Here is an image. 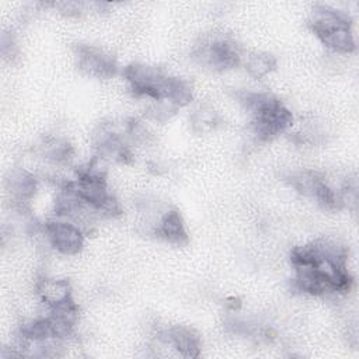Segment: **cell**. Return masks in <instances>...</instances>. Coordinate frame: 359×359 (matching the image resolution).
Segmentation results:
<instances>
[{"mask_svg": "<svg viewBox=\"0 0 359 359\" xmlns=\"http://www.w3.org/2000/svg\"><path fill=\"white\" fill-rule=\"evenodd\" d=\"M294 287L299 292L320 296L327 292H345L352 278L346 269V252L331 241H316L292 250Z\"/></svg>", "mask_w": 359, "mask_h": 359, "instance_id": "1", "label": "cell"}, {"mask_svg": "<svg viewBox=\"0 0 359 359\" xmlns=\"http://www.w3.org/2000/svg\"><path fill=\"white\" fill-rule=\"evenodd\" d=\"M123 76L135 95L167 102L175 108L187 105L192 98L191 86L187 81L167 76L154 66L132 63L123 69Z\"/></svg>", "mask_w": 359, "mask_h": 359, "instance_id": "2", "label": "cell"}, {"mask_svg": "<svg viewBox=\"0 0 359 359\" xmlns=\"http://www.w3.org/2000/svg\"><path fill=\"white\" fill-rule=\"evenodd\" d=\"M240 101L251 114L252 130L261 140L283 133L293 122L287 107L268 93H244Z\"/></svg>", "mask_w": 359, "mask_h": 359, "instance_id": "3", "label": "cell"}, {"mask_svg": "<svg viewBox=\"0 0 359 359\" xmlns=\"http://www.w3.org/2000/svg\"><path fill=\"white\" fill-rule=\"evenodd\" d=\"M310 27L316 36L335 52L351 53L356 48L351 18L344 11L317 4L313 8Z\"/></svg>", "mask_w": 359, "mask_h": 359, "instance_id": "4", "label": "cell"}, {"mask_svg": "<svg viewBox=\"0 0 359 359\" xmlns=\"http://www.w3.org/2000/svg\"><path fill=\"white\" fill-rule=\"evenodd\" d=\"M195 57L213 70H229L240 63L238 46L224 38H215L203 42L195 50Z\"/></svg>", "mask_w": 359, "mask_h": 359, "instance_id": "5", "label": "cell"}, {"mask_svg": "<svg viewBox=\"0 0 359 359\" xmlns=\"http://www.w3.org/2000/svg\"><path fill=\"white\" fill-rule=\"evenodd\" d=\"M287 181L300 194L311 196L325 208H337L338 205H341L338 194H335L327 185V182L316 172H311V171L294 172L287 178Z\"/></svg>", "mask_w": 359, "mask_h": 359, "instance_id": "6", "label": "cell"}, {"mask_svg": "<svg viewBox=\"0 0 359 359\" xmlns=\"http://www.w3.org/2000/svg\"><path fill=\"white\" fill-rule=\"evenodd\" d=\"M45 234L50 245L66 255L79 252L84 244L83 231L79 226L69 222L55 220L45 223Z\"/></svg>", "mask_w": 359, "mask_h": 359, "instance_id": "7", "label": "cell"}, {"mask_svg": "<svg viewBox=\"0 0 359 359\" xmlns=\"http://www.w3.org/2000/svg\"><path fill=\"white\" fill-rule=\"evenodd\" d=\"M76 57L79 67L97 79H108L118 70L115 59L95 46L79 45L76 48Z\"/></svg>", "mask_w": 359, "mask_h": 359, "instance_id": "8", "label": "cell"}, {"mask_svg": "<svg viewBox=\"0 0 359 359\" xmlns=\"http://www.w3.org/2000/svg\"><path fill=\"white\" fill-rule=\"evenodd\" d=\"M167 345L172 346L184 358H198L201 353V339L184 325H174L164 330L160 337Z\"/></svg>", "mask_w": 359, "mask_h": 359, "instance_id": "9", "label": "cell"}, {"mask_svg": "<svg viewBox=\"0 0 359 359\" xmlns=\"http://www.w3.org/2000/svg\"><path fill=\"white\" fill-rule=\"evenodd\" d=\"M156 234L164 238L165 241L177 245L185 244L188 241L185 223L177 210H170L161 217L156 229Z\"/></svg>", "mask_w": 359, "mask_h": 359, "instance_id": "10", "label": "cell"}, {"mask_svg": "<svg viewBox=\"0 0 359 359\" xmlns=\"http://www.w3.org/2000/svg\"><path fill=\"white\" fill-rule=\"evenodd\" d=\"M38 294L48 307L60 304L72 299V289L67 280L65 279H42L38 282Z\"/></svg>", "mask_w": 359, "mask_h": 359, "instance_id": "11", "label": "cell"}, {"mask_svg": "<svg viewBox=\"0 0 359 359\" xmlns=\"http://www.w3.org/2000/svg\"><path fill=\"white\" fill-rule=\"evenodd\" d=\"M7 189L18 202H24L35 192V178L25 171H14L7 180Z\"/></svg>", "mask_w": 359, "mask_h": 359, "instance_id": "12", "label": "cell"}, {"mask_svg": "<svg viewBox=\"0 0 359 359\" xmlns=\"http://www.w3.org/2000/svg\"><path fill=\"white\" fill-rule=\"evenodd\" d=\"M276 67V59L265 52L250 53L245 59V70L254 79H264Z\"/></svg>", "mask_w": 359, "mask_h": 359, "instance_id": "13", "label": "cell"}, {"mask_svg": "<svg viewBox=\"0 0 359 359\" xmlns=\"http://www.w3.org/2000/svg\"><path fill=\"white\" fill-rule=\"evenodd\" d=\"M216 115L213 111H198L194 116V125H202V130L205 128H212L216 122Z\"/></svg>", "mask_w": 359, "mask_h": 359, "instance_id": "14", "label": "cell"}]
</instances>
